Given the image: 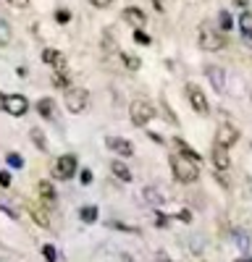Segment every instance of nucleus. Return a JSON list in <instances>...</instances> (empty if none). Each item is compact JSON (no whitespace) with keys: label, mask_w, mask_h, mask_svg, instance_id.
<instances>
[{"label":"nucleus","mask_w":252,"mask_h":262,"mask_svg":"<svg viewBox=\"0 0 252 262\" xmlns=\"http://www.w3.org/2000/svg\"><path fill=\"white\" fill-rule=\"evenodd\" d=\"M174 144H176V149H179V155H181V158H186L189 163H200V152H197V149H192V147H189L181 137H176V139H174Z\"/></svg>","instance_id":"16"},{"label":"nucleus","mask_w":252,"mask_h":262,"mask_svg":"<svg viewBox=\"0 0 252 262\" xmlns=\"http://www.w3.org/2000/svg\"><path fill=\"white\" fill-rule=\"evenodd\" d=\"M155 262H171V259H168L165 254H158V259H155Z\"/></svg>","instance_id":"43"},{"label":"nucleus","mask_w":252,"mask_h":262,"mask_svg":"<svg viewBox=\"0 0 252 262\" xmlns=\"http://www.w3.org/2000/svg\"><path fill=\"white\" fill-rule=\"evenodd\" d=\"M234 262H252V257H239V259H234Z\"/></svg>","instance_id":"44"},{"label":"nucleus","mask_w":252,"mask_h":262,"mask_svg":"<svg viewBox=\"0 0 252 262\" xmlns=\"http://www.w3.org/2000/svg\"><path fill=\"white\" fill-rule=\"evenodd\" d=\"M147 137H150V139H153L155 144H163V137H160V134H155V131H150V134H147Z\"/></svg>","instance_id":"40"},{"label":"nucleus","mask_w":252,"mask_h":262,"mask_svg":"<svg viewBox=\"0 0 252 262\" xmlns=\"http://www.w3.org/2000/svg\"><path fill=\"white\" fill-rule=\"evenodd\" d=\"M42 60H45L48 66H55V69H66V58H63V53L55 50V48H45V50H42Z\"/></svg>","instance_id":"13"},{"label":"nucleus","mask_w":252,"mask_h":262,"mask_svg":"<svg viewBox=\"0 0 252 262\" xmlns=\"http://www.w3.org/2000/svg\"><path fill=\"white\" fill-rule=\"evenodd\" d=\"M234 242H237V247H239L242 252H247V249H249V236H247V233L234 231Z\"/></svg>","instance_id":"27"},{"label":"nucleus","mask_w":252,"mask_h":262,"mask_svg":"<svg viewBox=\"0 0 252 262\" xmlns=\"http://www.w3.org/2000/svg\"><path fill=\"white\" fill-rule=\"evenodd\" d=\"M210 158H213V165H216V170H221V173L231 168L228 149H223V147H218V144H213V149H210Z\"/></svg>","instance_id":"12"},{"label":"nucleus","mask_w":252,"mask_h":262,"mask_svg":"<svg viewBox=\"0 0 252 262\" xmlns=\"http://www.w3.org/2000/svg\"><path fill=\"white\" fill-rule=\"evenodd\" d=\"M168 221H171L168 215H163V212H155V226H158V228H168Z\"/></svg>","instance_id":"35"},{"label":"nucleus","mask_w":252,"mask_h":262,"mask_svg":"<svg viewBox=\"0 0 252 262\" xmlns=\"http://www.w3.org/2000/svg\"><path fill=\"white\" fill-rule=\"evenodd\" d=\"M37 113L45 118V121H53V118H55V102H53L50 97L37 100Z\"/></svg>","instance_id":"17"},{"label":"nucleus","mask_w":252,"mask_h":262,"mask_svg":"<svg viewBox=\"0 0 252 262\" xmlns=\"http://www.w3.org/2000/svg\"><path fill=\"white\" fill-rule=\"evenodd\" d=\"M111 170H113V176H116L118 181H123V184H132V181H134V179H132V170H129V165H126L123 160H118V158L111 163Z\"/></svg>","instance_id":"14"},{"label":"nucleus","mask_w":252,"mask_h":262,"mask_svg":"<svg viewBox=\"0 0 252 262\" xmlns=\"http://www.w3.org/2000/svg\"><path fill=\"white\" fill-rule=\"evenodd\" d=\"M0 111H6L13 118H21V116H27V111H29V100L24 95H3Z\"/></svg>","instance_id":"5"},{"label":"nucleus","mask_w":252,"mask_h":262,"mask_svg":"<svg viewBox=\"0 0 252 262\" xmlns=\"http://www.w3.org/2000/svg\"><path fill=\"white\" fill-rule=\"evenodd\" d=\"M134 42H137V45H150L153 39H150V34H144L142 29H137L134 32Z\"/></svg>","instance_id":"31"},{"label":"nucleus","mask_w":252,"mask_h":262,"mask_svg":"<svg viewBox=\"0 0 252 262\" xmlns=\"http://www.w3.org/2000/svg\"><path fill=\"white\" fill-rule=\"evenodd\" d=\"M123 21L126 24H132L134 29H142L144 27V21H147V13L142 11V8H137V6H129V8H123Z\"/></svg>","instance_id":"11"},{"label":"nucleus","mask_w":252,"mask_h":262,"mask_svg":"<svg viewBox=\"0 0 252 262\" xmlns=\"http://www.w3.org/2000/svg\"><path fill=\"white\" fill-rule=\"evenodd\" d=\"M239 29H242V34H252V11H242Z\"/></svg>","instance_id":"23"},{"label":"nucleus","mask_w":252,"mask_h":262,"mask_svg":"<svg viewBox=\"0 0 252 262\" xmlns=\"http://www.w3.org/2000/svg\"><path fill=\"white\" fill-rule=\"evenodd\" d=\"M37 194H39V200L45 202L48 207L55 202V189H53L50 181H39V184H37Z\"/></svg>","instance_id":"18"},{"label":"nucleus","mask_w":252,"mask_h":262,"mask_svg":"<svg viewBox=\"0 0 252 262\" xmlns=\"http://www.w3.org/2000/svg\"><path fill=\"white\" fill-rule=\"evenodd\" d=\"M218 24H221V29H223V32H228L231 27H234V18H231V13H228V11H221Z\"/></svg>","instance_id":"28"},{"label":"nucleus","mask_w":252,"mask_h":262,"mask_svg":"<svg viewBox=\"0 0 252 262\" xmlns=\"http://www.w3.org/2000/svg\"><path fill=\"white\" fill-rule=\"evenodd\" d=\"M234 3H237V6H239V8H244V6H247V3H249V0H234Z\"/></svg>","instance_id":"42"},{"label":"nucleus","mask_w":252,"mask_h":262,"mask_svg":"<svg viewBox=\"0 0 252 262\" xmlns=\"http://www.w3.org/2000/svg\"><path fill=\"white\" fill-rule=\"evenodd\" d=\"M160 107H163V113H165V121H168V123H174V126H176V123H179V118H176V113L171 111V107H168V102H165V100L160 102Z\"/></svg>","instance_id":"30"},{"label":"nucleus","mask_w":252,"mask_h":262,"mask_svg":"<svg viewBox=\"0 0 252 262\" xmlns=\"http://www.w3.org/2000/svg\"><path fill=\"white\" fill-rule=\"evenodd\" d=\"M171 170H174V179L181 184H195L200 179V168L197 163H189L181 155H171Z\"/></svg>","instance_id":"1"},{"label":"nucleus","mask_w":252,"mask_h":262,"mask_svg":"<svg viewBox=\"0 0 252 262\" xmlns=\"http://www.w3.org/2000/svg\"><path fill=\"white\" fill-rule=\"evenodd\" d=\"M0 186H11V173L8 170H0Z\"/></svg>","instance_id":"38"},{"label":"nucleus","mask_w":252,"mask_h":262,"mask_svg":"<svg viewBox=\"0 0 252 262\" xmlns=\"http://www.w3.org/2000/svg\"><path fill=\"white\" fill-rule=\"evenodd\" d=\"M87 105H90V92L84 90V86H71V90H66V107H69V113L79 116L87 111Z\"/></svg>","instance_id":"4"},{"label":"nucleus","mask_w":252,"mask_h":262,"mask_svg":"<svg viewBox=\"0 0 252 262\" xmlns=\"http://www.w3.org/2000/svg\"><path fill=\"white\" fill-rule=\"evenodd\" d=\"M79 217H81V223L92 226V223H97V217H100V210H97L95 205H87V207H81V210H79Z\"/></svg>","instance_id":"20"},{"label":"nucleus","mask_w":252,"mask_h":262,"mask_svg":"<svg viewBox=\"0 0 252 262\" xmlns=\"http://www.w3.org/2000/svg\"><path fill=\"white\" fill-rule=\"evenodd\" d=\"M42 257H45L48 262H58V252H55V247H53V244H45V247H42Z\"/></svg>","instance_id":"29"},{"label":"nucleus","mask_w":252,"mask_h":262,"mask_svg":"<svg viewBox=\"0 0 252 262\" xmlns=\"http://www.w3.org/2000/svg\"><path fill=\"white\" fill-rule=\"evenodd\" d=\"M55 21H58V24H69V21H71V13H69L66 8H60V11H55Z\"/></svg>","instance_id":"33"},{"label":"nucleus","mask_w":252,"mask_h":262,"mask_svg":"<svg viewBox=\"0 0 252 262\" xmlns=\"http://www.w3.org/2000/svg\"><path fill=\"white\" fill-rule=\"evenodd\" d=\"M105 144H108L118 158H132L134 155V144L129 139H121V137H108L105 139Z\"/></svg>","instance_id":"9"},{"label":"nucleus","mask_w":252,"mask_h":262,"mask_svg":"<svg viewBox=\"0 0 252 262\" xmlns=\"http://www.w3.org/2000/svg\"><path fill=\"white\" fill-rule=\"evenodd\" d=\"M126 262H132V259H129V257H126Z\"/></svg>","instance_id":"45"},{"label":"nucleus","mask_w":252,"mask_h":262,"mask_svg":"<svg viewBox=\"0 0 252 262\" xmlns=\"http://www.w3.org/2000/svg\"><path fill=\"white\" fill-rule=\"evenodd\" d=\"M129 118H132V123H134L137 128L147 126V123L155 118L153 102H147V100H132V105H129Z\"/></svg>","instance_id":"3"},{"label":"nucleus","mask_w":252,"mask_h":262,"mask_svg":"<svg viewBox=\"0 0 252 262\" xmlns=\"http://www.w3.org/2000/svg\"><path fill=\"white\" fill-rule=\"evenodd\" d=\"M118 55H121V60H123V66L129 71H139V66H142V60L134 55V53H123V50H118Z\"/></svg>","instance_id":"21"},{"label":"nucleus","mask_w":252,"mask_h":262,"mask_svg":"<svg viewBox=\"0 0 252 262\" xmlns=\"http://www.w3.org/2000/svg\"><path fill=\"white\" fill-rule=\"evenodd\" d=\"M205 74L210 79V84H213L216 92H226V71L221 69V66H205Z\"/></svg>","instance_id":"10"},{"label":"nucleus","mask_w":252,"mask_h":262,"mask_svg":"<svg viewBox=\"0 0 252 262\" xmlns=\"http://www.w3.org/2000/svg\"><path fill=\"white\" fill-rule=\"evenodd\" d=\"M6 3H8V6H13V8H18V11H21V8H27V6H29V0H6Z\"/></svg>","instance_id":"37"},{"label":"nucleus","mask_w":252,"mask_h":262,"mask_svg":"<svg viewBox=\"0 0 252 262\" xmlns=\"http://www.w3.org/2000/svg\"><path fill=\"white\" fill-rule=\"evenodd\" d=\"M79 181H81L84 186H90V184H92V170H90V168H81V173H79Z\"/></svg>","instance_id":"34"},{"label":"nucleus","mask_w":252,"mask_h":262,"mask_svg":"<svg viewBox=\"0 0 252 262\" xmlns=\"http://www.w3.org/2000/svg\"><path fill=\"white\" fill-rule=\"evenodd\" d=\"M242 39L247 42V45H252V34H242Z\"/></svg>","instance_id":"41"},{"label":"nucleus","mask_w":252,"mask_h":262,"mask_svg":"<svg viewBox=\"0 0 252 262\" xmlns=\"http://www.w3.org/2000/svg\"><path fill=\"white\" fill-rule=\"evenodd\" d=\"M197 42H200V48L207 50V53H216V50H221V48L226 45L223 34H221L216 27H210L207 21H205V24H200V37H197Z\"/></svg>","instance_id":"2"},{"label":"nucleus","mask_w":252,"mask_h":262,"mask_svg":"<svg viewBox=\"0 0 252 262\" xmlns=\"http://www.w3.org/2000/svg\"><path fill=\"white\" fill-rule=\"evenodd\" d=\"M184 92H186V100H189V105L195 107V113H200V116H207L210 113V105H207V97L202 95V90L195 84V81H189L186 86H184Z\"/></svg>","instance_id":"6"},{"label":"nucleus","mask_w":252,"mask_h":262,"mask_svg":"<svg viewBox=\"0 0 252 262\" xmlns=\"http://www.w3.org/2000/svg\"><path fill=\"white\" fill-rule=\"evenodd\" d=\"M53 86H58V90H71V74H69V69H58L53 74Z\"/></svg>","instance_id":"19"},{"label":"nucleus","mask_w":252,"mask_h":262,"mask_svg":"<svg viewBox=\"0 0 252 262\" xmlns=\"http://www.w3.org/2000/svg\"><path fill=\"white\" fill-rule=\"evenodd\" d=\"M27 212L32 215V221H34L39 228H50V215L42 210L39 205H27Z\"/></svg>","instance_id":"15"},{"label":"nucleus","mask_w":252,"mask_h":262,"mask_svg":"<svg viewBox=\"0 0 252 262\" xmlns=\"http://www.w3.org/2000/svg\"><path fill=\"white\" fill-rule=\"evenodd\" d=\"M176 217H179L181 223H192V212H189V210H179Z\"/></svg>","instance_id":"36"},{"label":"nucleus","mask_w":252,"mask_h":262,"mask_svg":"<svg viewBox=\"0 0 252 262\" xmlns=\"http://www.w3.org/2000/svg\"><path fill=\"white\" fill-rule=\"evenodd\" d=\"M76 165H79V160H76V155H60L58 160H55V179H60V181H69V179H74V173H76Z\"/></svg>","instance_id":"7"},{"label":"nucleus","mask_w":252,"mask_h":262,"mask_svg":"<svg viewBox=\"0 0 252 262\" xmlns=\"http://www.w3.org/2000/svg\"><path fill=\"white\" fill-rule=\"evenodd\" d=\"M108 226H111V228H118V231H126V233H139V228H134V226H126V223H116V221H111Z\"/></svg>","instance_id":"32"},{"label":"nucleus","mask_w":252,"mask_h":262,"mask_svg":"<svg viewBox=\"0 0 252 262\" xmlns=\"http://www.w3.org/2000/svg\"><path fill=\"white\" fill-rule=\"evenodd\" d=\"M144 200L150 202V205H160V202H163V194H160L155 186H147V189H144Z\"/></svg>","instance_id":"25"},{"label":"nucleus","mask_w":252,"mask_h":262,"mask_svg":"<svg viewBox=\"0 0 252 262\" xmlns=\"http://www.w3.org/2000/svg\"><path fill=\"white\" fill-rule=\"evenodd\" d=\"M237 142H239V128L231 126V123H221L218 131H216V144L228 149V147H234Z\"/></svg>","instance_id":"8"},{"label":"nucleus","mask_w":252,"mask_h":262,"mask_svg":"<svg viewBox=\"0 0 252 262\" xmlns=\"http://www.w3.org/2000/svg\"><path fill=\"white\" fill-rule=\"evenodd\" d=\"M90 6H95V8H108L111 0H90Z\"/></svg>","instance_id":"39"},{"label":"nucleus","mask_w":252,"mask_h":262,"mask_svg":"<svg viewBox=\"0 0 252 262\" xmlns=\"http://www.w3.org/2000/svg\"><path fill=\"white\" fill-rule=\"evenodd\" d=\"M6 163H8V168H13V170L24 168V158H21L18 152H8V155H6Z\"/></svg>","instance_id":"26"},{"label":"nucleus","mask_w":252,"mask_h":262,"mask_svg":"<svg viewBox=\"0 0 252 262\" xmlns=\"http://www.w3.org/2000/svg\"><path fill=\"white\" fill-rule=\"evenodd\" d=\"M11 39H13V32H11V27H8V21L0 18V48H8Z\"/></svg>","instance_id":"22"},{"label":"nucleus","mask_w":252,"mask_h":262,"mask_svg":"<svg viewBox=\"0 0 252 262\" xmlns=\"http://www.w3.org/2000/svg\"><path fill=\"white\" fill-rule=\"evenodd\" d=\"M32 144H37V149H42V152H48V139L39 128H32Z\"/></svg>","instance_id":"24"}]
</instances>
